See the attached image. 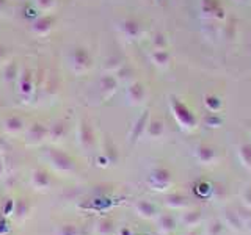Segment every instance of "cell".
Wrapping results in <instances>:
<instances>
[{"label":"cell","instance_id":"obj_8","mask_svg":"<svg viewBox=\"0 0 251 235\" xmlns=\"http://www.w3.org/2000/svg\"><path fill=\"white\" fill-rule=\"evenodd\" d=\"M49 135V129L44 127L43 124H33L31 127L28 129V133H27V138L30 143H39L44 137Z\"/></svg>","mask_w":251,"mask_h":235},{"label":"cell","instance_id":"obj_9","mask_svg":"<svg viewBox=\"0 0 251 235\" xmlns=\"http://www.w3.org/2000/svg\"><path fill=\"white\" fill-rule=\"evenodd\" d=\"M225 224L229 226L231 229L240 232L243 229V219H242V215L237 213V212H232V210H227L226 215H225Z\"/></svg>","mask_w":251,"mask_h":235},{"label":"cell","instance_id":"obj_21","mask_svg":"<svg viewBox=\"0 0 251 235\" xmlns=\"http://www.w3.org/2000/svg\"><path fill=\"white\" fill-rule=\"evenodd\" d=\"M124 30H126V33H127L129 36H137V33H138V24L135 21H132V19L126 21L124 22Z\"/></svg>","mask_w":251,"mask_h":235},{"label":"cell","instance_id":"obj_1","mask_svg":"<svg viewBox=\"0 0 251 235\" xmlns=\"http://www.w3.org/2000/svg\"><path fill=\"white\" fill-rule=\"evenodd\" d=\"M49 159L58 171L69 172L74 169V160L71 159L66 152L60 151V149H52V151H49Z\"/></svg>","mask_w":251,"mask_h":235},{"label":"cell","instance_id":"obj_28","mask_svg":"<svg viewBox=\"0 0 251 235\" xmlns=\"http://www.w3.org/2000/svg\"><path fill=\"white\" fill-rule=\"evenodd\" d=\"M2 174H3V160L0 159V176H2Z\"/></svg>","mask_w":251,"mask_h":235},{"label":"cell","instance_id":"obj_4","mask_svg":"<svg viewBox=\"0 0 251 235\" xmlns=\"http://www.w3.org/2000/svg\"><path fill=\"white\" fill-rule=\"evenodd\" d=\"M73 63L77 70H86L91 66V57L86 49L83 47H78L73 52Z\"/></svg>","mask_w":251,"mask_h":235},{"label":"cell","instance_id":"obj_29","mask_svg":"<svg viewBox=\"0 0 251 235\" xmlns=\"http://www.w3.org/2000/svg\"><path fill=\"white\" fill-rule=\"evenodd\" d=\"M187 235H198V232H195V231H192V232H188Z\"/></svg>","mask_w":251,"mask_h":235},{"label":"cell","instance_id":"obj_18","mask_svg":"<svg viewBox=\"0 0 251 235\" xmlns=\"http://www.w3.org/2000/svg\"><path fill=\"white\" fill-rule=\"evenodd\" d=\"M19 88L22 94H28L31 90V74L30 70H25L21 77V83H19Z\"/></svg>","mask_w":251,"mask_h":235},{"label":"cell","instance_id":"obj_11","mask_svg":"<svg viewBox=\"0 0 251 235\" xmlns=\"http://www.w3.org/2000/svg\"><path fill=\"white\" fill-rule=\"evenodd\" d=\"M196 157L202 164H209L215 160V151L207 144H201L196 149Z\"/></svg>","mask_w":251,"mask_h":235},{"label":"cell","instance_id":"obj_15","mask_svg":"<svg viewBox=\"0 0 251 235\" xmlns=\"http://www.w3.org/2000/svg\"><path fill=\"white\" fill-rule=\"evenodd\" d=\"M22 125H24V122L19 116H10L5 119V127L10 132H19L22 129Z\"/></svg>","mask_w":251,"mask_h":235},{"label":"cell","instance_id":"obj_14","mask_svg":"<svg viewBox=\"0 0 251 235\" xmlns=\"http://www.w3.org/2000/svg\"><path fill=\"white\" fill-rule=\"evenodd\" d=\"M66 132H68V124L65 121H57L53 124V127L49 130L53 140H60L61 137H65Z\"/></svg>","mask_w":251,"mask_h":235},{"label":"cell","instance_id":"obj_24","mask_svg":"<svg viewBox=\"0 0 251 235\" xmlns=\"http://www.w3.org/2000/svg\"><path fill=\"white\" fill-rule=\"evenodd\" d=\"M242 201L248 209H251V187L245 188V191H243V194H242Z\"/></svg>","mask_w":251,"mask_h":235},{"label":"cell","instance_id":"obj_23","mask_svg":"<svg viewBox=\"0 0 251 235\" xmlns=\"http://www.w3.org/2000/svg\"><path fill=\"white\" fill-rule=\"evenodd\" d=\"M130 97L135 100V102H140V99L143 97V88H141V86L137 83V85H133L132 88H130Z\"/></svg>","mask_w":251,"mask_h":235},{"label":"cell","instance_id":"obj_2","mask_svg":"<svg viewBox=\"0 0 251 235\" xmlns=\"http://www.w3.org/2000/svg\"><path fill=\"white\" fill-rule=\"evenodd\" d=\"M149 184H151L155 190H165V188L171 184V172L163 166L155 168L151 172V176H149Z\"/></svg>","mask_w":251,"mask_h":235},{"label":"cell","instance_id":"obj_13","mask_svg":"<svg viewBox=\"0 0 251 235\" xmlns=\"http://www.w3.org/2000/svg\"><path fill=\"white\" fill-rule=\"evenodd\" d=\"M52 25H53V18H50V16H44V18L38 19L33 24V31L38 35H44L52 28Z\"/></svg>","mask_w":251,"mask_h":235},{"label":"cell","instance_id":"obj_5","mask_svg":"<svg viewBox=\"0 0 251 235\" xmlns=\"http://www.w3.org/2000/svg\"><path fill=\"white\" fill-rule=\"evenodd\" d=\"M163 202L170 209H185L188 206V198L182 193H170L165 196Z\"/></svg>","mask_w":251,"mask_h":235},{"label":"cell","instance_id":"obj_25","mask_svg":"<svg viewBox=\"0 0 251 235\" xmlns=\"http://www.w3.org/2000/svg\"><path fill=\"white\" fill-rule=\"evenodd\" d=\"M36 3L39 8H43V10H49V8L53 6L55 0H36Z\"/></svg>","mask_w":251,"mask_h":235},{"label":"cell","instance_id":"obj_6","mask_svg":"<svg viewBox=\"0 0 251 235\" xmlns=\"http://www.w3.org/2000/svg\"><path fill=\"white\" fill-rule=\"evenodd\" d=\"M50 176L47 174L44 169H35L33 174H31V184H33L35 188H39V190H46V188L50 187Z\"/></svg>","mask_w":251,"mask_h":235},{"label":"cell","instance_id":"obj_26","mask_svg":"<svg viewBox=\"0 0 251 235\" xmlns=\"http://www.w3.org/2000/svg\"><path fill=\"white\" fill-rule=\"evenodd\" d=\"M5 6H6V0H0V11L5 10Z\"/></svg>","mask_w":251,"mask_h":235},{"label":"cell","instance_id":"obj_7","mask_svg":"<svg viewBox=\"0 0 251 235\" xmlns=\"http://www.w3.org/2000/svg\"><path fill=\"white\" fill-rule=\"evenodd\" d=\"M135 212L138 213V216L145 218V219H151L157 213V207L154 206L151 201H137Z\"/></svg>","mask_w":251,"mask_h":235},{"label":"cell","instance_id":"obj_16","mask_svg":"<svg viewBox=\"0 0 251 235\" xmlns=\"http://www.w3.org/2000/svg\"><path fill=\"white\" fill-rule=\"evenodd\" d=\"M98 234L99 235H112L113 234V221L108 218L100 219L98 224Z\"/></svg>","mask_w":251,"mask_h":235},{"label":"cell","instance_id":"obj_3","mask_svg":"<svg viewBox=\"0 0 251 235\" xmlns=\"http://www.w3.org/2000/svg\"><path fill=\"white\" fill-rule=\"evenodd\" d=\"M78 141H80L82 147L85 149H90L94 144V132L91 124L86 119H83L80 125H78Z\"/></svg>","mask_w":251,"mask_h":235},{"label":"cell","instance_id":"obj_20","mask_svg":"<svg viewBox=\"0 0 251 235\" xmlns=\"http://www.w3.org/2000/svg\"><path fill=\"white\" fill-rule=\"evenodd\" d=\"M240 157L247 166H251V144H243L240 147Z\"/></svg>","mask_w":251,"mask_h":235},{"label":"cell","instance_id":"obj_27","mask_svg":"<svg viewBox=\"0 0 251 235\" xmlns=\"http://www.w3.org/2000/svg\"><path fill=\"white\" fill-rule=\"evenodd\" d=\"M5 53H6V52H5V49H3L2 46H0V60H2V58L5 57Z\"/></svg>","mask_w":251,"mask_h":235},{"label":"cell","instance_id":"obj_22","mask_svg":"<svg viewBox=\"0 0 251 235\" xmlns=\"http://www.w3.org/2000/svg\"><path fill=\"white\" fill-rule=\"evenodd\" d=\"M162 130H163L162 121H152L151 124H149V129H148L149 135H151V137H159L162 133Z\"/></svg>","mask_w":251,"mask_h":235},{"label":"cell","instance_id":"obj_17","mask_svg":"<svg viewBox=\"0 0 251 235\" xmlns=\"http://www.w3.org/2000/svg\"><path fill=\"white\" fill-rule=\"evenodd\" d=\"M225 231V223L220 219H212L207 227V235H222Z\"/></svg>","mask_w":251,"mask_h":235},{"label":"cell","instance_id":"obj_19","mask_svg":"<svg viewBox=\"0 0 251 235\" xmlns=\"http://www.w3.org/2000/svg\"><path fill=\"white\" fill-rule=\"evenodd\" d=\"M80 232H78V227L75 224H63L60 229H58V235H78Z\"/></svg>","mask_w":251,"mask_h":235},{"label":"cell","instance_id":"obj_10","mask_svg":"<svg viewBox=\"0 0 251 235\" xmlns=\"http://www.w3.org/2000/svg\"><path fill=\"white\" fill-rule=\"evenodd\" d=\"M202 219V213L201 210H187L185 213L180 218V221L185 227H196Z\"/></svg>","mask_w":251,"mask_h":235},{"label":"cell","instance_id":"obj_12","mask_svg":"<svg viewBox=\"0 0 251 235\" xmlns=\"http://www.w3.org/2000/svg\"><path fill=\"white\" fill-rule=\"evenodd\" d=\"M157 224H159V229L165 234H168L171 231H175L176 227V219L173 218L170 213H162L157 219Z\"/></svg>","mask_w":251,"mask_h":235}]
</instances>
